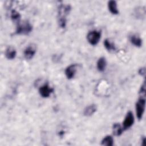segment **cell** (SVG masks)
<instances>
[{"mask_svg":"<svg viewBox=\"0 0 146 146\" xmlns=\"http://www.w3.org/2000/svg\"><path fill=\"white\" fill-rule=\"evenodd\" d=\"M139 74L141 76H145V67H141L139 70Z\"/></svg>","mask_w":146,"mask_h":146,"instance_id":"cell-20","label":"cell"},{"mask_svg":"<svg viewBox=\"0 0 146 146\" xmlns=\"http://www.w3.org/2000/svg\"><path fill=\"white\" fill-rule=\"evenodd\" d=\"M71 9L70 5L61 4L58 7V19L59 18H66V16L69 14Z\"/></svg>","mask_w":146,"mask_h":146,"instance_id":"cell-5","label":"cell"},{"mask_svg":"<svg viewBox=\"0 0 146 146\" xmlns=\"http://www.w3.org/2000/svg\"><path fill=\"white\" fill-rule=\"evenodd\" d=\"M67 19L66 18H59L58 19V24L61 28H64L66 26Z\"/></svg>","mask_w":146,"mask_h":146,"instance_id":"cell-19","label":"cell"},{"mask_svg":"<svg viewBox=\"0 0 146 146\" xmlns=\"http://www.w3.org/2000/svg\"><path fill=\"white\" fill-rule=\"evenodd\" d=\"M36 52V47L33 44L29 45L24 50L23 55L25 59L30 60L33 58Z\"/></svg>","mask_w":146,"mask_h":146,"instance_id":"cell-7","label":"cell"},{"mask_svg":"<svg viewBox=\"0 0 146 146\" xmlns=\"http://www.w3.org/2000/svg\"><path fill=\"white\" fill-rule=\"evenodd\" d=\"M101 145L106 146H112L113 145V139L110 135L104 137L101 142Z\"/></svg>","mask_w":146,"mask_h":146,"instance_id":"cell-15","label":"cell"},{"mask_svg":"<svg viewBox=\"0 0 146 146\" xmlns=\"http://www.w3.org/2000/svg\"><path fill=\"white\" fill-rule=\"evenodd\" d=\"M16 55V50L13 46H9L5 50V56L8 59H14L15 58Z\"/></svg>","mask_w":146,"mask_h":146,"instance_id":"cell-9","label":"cell"},{"mask_svg":"<svg viewBox=\"0 0 146 146\" xmlns=\"http://www.w3.org/2000/svg\"><path fill=\"white\" fill-rule=\"evenodd\" d=\"M134 123V116L131 111H128L125 117L123 123V130H127Z\"/></svg>","mask_w":146,"mask_h":146,"instance_id":"cell-4","label":"cell"},{"mask_svg":"<svg viewBox=\"0 0 146 146\" xmlns=\"http://www.w3.org/2000/svg\"><path fill=\"white\" fill-rule=\"evenodd\" d=\"M104 46L106 47V48L108 51H114L116 50V47L113 44V43L111 42L108 39H106L104 40Z\"/></svg>","mask_w":146,"mask_h":146,"instance_id":"cell-17","label":"cell"},{"mask_svg":"<svg viewBox=\"0 0 146 146\" xmlns=\"http://www.w3.org/2000/svg\"><path fill=\"white\" fill-rule=\"evenodd\" d=\"M10 17H11V19H12V21H13V22H14L15 23H16L17 25L20 22L21 15H20L18 11H17L16 10H13L11 11Z\"/></svg>","mask_w":146,"mask_h":146,"instance_id":"cell-16","label":"cell"},{"mask_svg":"<svg viewBox=\"0 0 146 146\" xmlns=\"http://www.w3.org/2000/svg\"><path fill=\"white\" fill-rule=\"evenodd\" d=\"M123 131L124 130L123 129V127L120 125V124H119V123L113 124L112 126V132L114 135L117 136L121 135L123 132Z\"/></svg>","mask_w":146,"mask_h":146,"instance_id":"cell-14","label":"cell"},{"mask_svg":"<svg viewBox=\"0 0 146 146\" xmlns=\"http://www.w3.org/2000/svg\"><path fill=\"white\" fill-rule=\"evenodd\" d=\"M76 64H72L68 66L65 70V75L67 79H72L76 73Z\"/></svg>","mask_w":146,"mask_h":146,"instance_id":"cell-8","label":"cell"},{"mask_svg":"<svg viewBox=\"0 0 146 146\" xmlns=\"http://www.w3.org/2000/svg\"><path fill=\"white\" fill-rule=\"evenodd\" d=\"M108 8L109 9V11L112 14H119V10L117 8V3L115 1L111 0L108 1Z\"/></svg>","mask_w":146,"mask_h":146,"instance_id":"cell-11","label":"cell"},{"mask_svg":"<svg viewBox=\"0 0 146 146\" xmlns=\"http://www.w3.org/2000/svg\"><path fill=\"white\" fill-rule=\"evenodd\" d=\"M129 40L132 44L136 47H141L142 45L141 39L136 35H132L130 36Z\"/></svg>","mask_w":146,"mask_h":146,"instance_id":"cell-13","label":"cell"},{"mask_svg":"<svg viewBox=\"0 0 146 146\" xmlns=\"http://www.w3.org/2000/svg\"><path fill=\"white\" fill-rule=\"evenodd\" d=\"M64 131H60L59 132V135L60 136H63V135H64Z\"/></svg>","mask_w":146,"mask_h":146,"instance_id":"cell-21","label":"cell"},{"mask_svg":"<svg viewBox=\"0 0 146 146\" xmlns=\"http://www.w3.org/2000/svg\"><path fill=\"white\" fill-rule=\"evenodd\" d=\"M54 89L50 87L47 83L43 84L39 88V93L40 95L43 98H48L50 96L51 94L53 92Z\"/></svg>","mask_w":146,"mask_h":146,"instance_id":"cell-6","label":"cell"},{"mask_svg":"<svg viewBox=\"0 0 146 146\" xmlns=\"http://www.w3.org/2000/svg\"><path fill=\"white\" fill-rule=\"evenodd\" d=\"M33 26L27 21H25L22 23L17 25L15 34L19 35H27L31 32Z\"/></svg>","mask_w":146,"mask_h":146,"instance_id":"cell-1","label":"cell"},{"mask_svg":"<svg viewBox=\"0 0 146 146\" xmlns=\"http://www.w3.org/2000/svg\"><path fill=\"white\" fill-rule=\"evenodd\" d=\"M145 107V96H140L135 104L136 116L138 120H141L143 117Z\"/></svg>","mask_w":146,"mask_h":146,"instance_id":"cell-2","label":"cell"},{"mask_svg":"<svg viewBox=\"0 0 146 146\" xmlns=\"http://www.w3.org/2000/svg\"><path fill=\"white\" fill-rule=\"evenodd\" d=\"M97 110V106L94 104H91L85 108L83 111V114L86 116H90L92 115Z\"/></svg>","mask_w":146,"mask_h":146,"instance_id":"cell-10","label":"cell"},{"mask_svg":"<svg viewBox=\"0 0 146 146\" xmlns=\"http://www.w3.org/2000/svg\"><path fill=\"white\" fill-rule=\"evenodd\" d=\"M145 92H146V89H145V81L143 82V83L141 84L140 90H139V94L140 96H145Z\"/></svg>","mask_w":146,"mask_h":146,"instance_id":"cell-18","label":"cell"},{"mask_svg":"<svg viewBox=\"0 0 146 146\" xmlns=\"http://www.w3.org/2000/svg\"><path fill=\"white\" fill-rule=\"evenodd\" d=\"M101 37V33L100 31L96 30H92L90 31L87 35V39L89 43L91 45H96Z\"/></svg>","mask_w":146,"mask_h":146,"instance_id":"cell-3","label":"cell"},{"mask_svg":"<svg viewBox=\"0 0 146 146\" xmlns=\"http://www.w3.org/2000/svg\"><path fill=\"white\" fill-rule=\"evenodd\" d=\"M107 66L106 59L104 57L100 58L97 62V68L100 72H103L105 70Z\"/></svg>","mask_w":146,"mask_h":146,"instance_id":"cell-12","label":"cell"},{"mask_svg":"<svg viewBox=\"0 0 146 146\" xmlns=\"http://www.w3.org/2000/svg\"><path fill=\"white\" fill-rule=\"evenodd\" d=\"M145 137H143V140H142V145H144V143H145Z\"/></svg>","mask_w":146,"mask_h":146,"instance_id":"cell-22","label":"cell"}]
</instances>
